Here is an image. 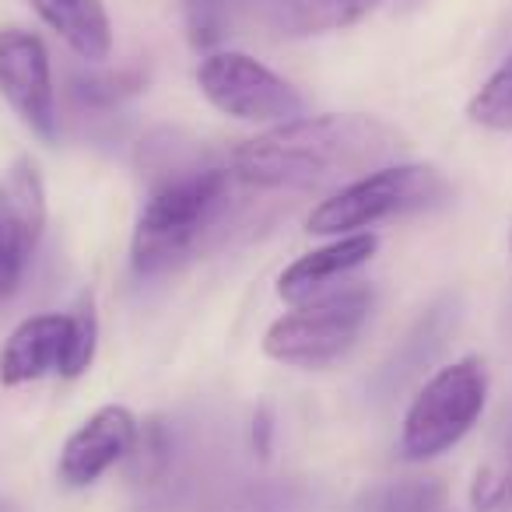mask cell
Instances as JSON below:
<instances>
[{"mask_svg": "<svg viewBox=\"0 0 512 512\" xmlns=\"http://www.w3.org/2000/svg\"><path fill=\"white\" fill-rule=\"evenodd\" d=\"M71 316V334H67V358H64V369L60 376H81L88 365L95 362V344H99V320H95V306L92 299H81L78 309Z\"/></svg>", "mask_w": 512, "mask_h": 512, "instance_id": "cell-16", "label": "cell"}, {"mask_svg": "<svg viewBox=\"0 0 512 512\" xmlns=\"http://www.w3.org/2000/svg\"><path fill=\"white\" fill-rule=\"evenodd\" d=\"M446 193L449 186L439 169L418 162H393L330 193L323 204L313 207L306 228L316 235H348L383 218H393V214L435 207Z\"/></svg>", "mask_w": 512, "mask_h": 512, "instance_id": "cell-3", "label": "cell"}, {"mask_svg": "<svg viewBox=\"0 0 512 512\" xmlns=\"http://www.w3.org/2000/svg\"><path fill=\"white\" fill-rule=\"evenodd\" d=\"M127 460H134V470L144 481L162 474L165 463H169V439H165V428L158 421H148L144 428H137V442Z\"/></svg>", "mask_w": 512, "mask_h": 512, "instance_id": "cell-19", "label": "cell"}, {"mask_svg": "<svg viewBox=\"0 0 512 512\" xmlns=\"http://www.w3.org/2000/svg\"><path fill=\"white\" fill-rule=\"evenodd\" d=\"M509 246H512V239H509Z\"/></svg>", "mask_w": 512, "mask_h": 512, "instance_id": "cell-23", "label": "cell"}, {"mask_svg": "<svg viewBox=\"0 0 512 512\" xmlns=\"http://www.w3.org/2000/svg\"><path fill=\"white\" fill-rule=\"evenodd\" d=\"M32 11L88 64H102L113 50V29L102 0H29Z\"/></svg>", "mask_w": 512, "mask_h": 512, "instance_id": "cell-11", "label": "cell"}, {"mask_svg": "<svg viewBox=\"0 0 512 512\" xmlns=\"http://www.w3.org/2000/svg\"><path fill=\"white\" fill-rule=\"evenodd\" d=\"M0 95L39 137H46V141L57 137L50 53L39 36L25 29L0 32Z\"/></svg>", "mask_w": 512, "mask_h": 512, "instance_id": "cell-7", "label": "cell"}, {"mask_svg": "<svg viewBox=\"0 0 512 512\" xmlns=\"http://www.w3.org/2000/svg\"><path fill=\"white\" fill-rule=\"evenodd\" d=\"M137 428L141 425L127 407L109 404L95 411L67 439L64 453H60V481L71 484V488H85V484L99 481L109 467L130 456L137 442Z\"/></svg>", "mask_w": 512, "mask_h": 512, "instance_id": "cell-8", "label": "cell"}, {"mask_svg": "<svg viewBox=\"0 0 512 512\" xmlns=\"http://www.w3.org/2000/svg\"><path fill=\"white\" fill-rule=\"evenodd\" d=\"M383 0H281V15L302 36L337 32L369 18Z\"/></svg>", "mask_w": 512, "mask_h": 512, "instance_id": "cell-13", "label": "cell"}, {"mask_svg": "<svg viewBox=\"0 0 512 512\" xmlns=\"http://www.w3.org/2000/svg\"><path fill=\"white\" fill-rule=\"evenodd\" d=\"M29 249L22 246L15 232L8 228V221L0 218V302L11 299L25 274V264H29Z\"/></svg>", "mask_w": 512, "mask_h": 512, "instance_id": "cell-20", "label": "cell"}, {"mask_svg": "<svg viewBox=\"0 0 512 512\" xmlns=\"http://www.w3.org/2000/svg\"><path fill=\"white\" fill-rule=\"evenodd\" d=\"M407 151V137L379 116L327 113L299 116L292 123L249 137L228 158L239 183L264 190H320L355 183L393 165Z\"/></svg>", "mask_w": 512, "mask_h": 512, "instance_id": "cell-1", "label": "cell"}, {"mask_svg": "<svg viewBox=\"0 0 512 512\" xmlns=\"http://www.w3.org/2000/svg\"><path fill=\"white\" fill-rule=\"evenodd\" d=\"M200 92L221 113L246 123H292L302 116V95L285 78L246 53H211L197 71Z\"/></svg>", "mask_w": 512, "mask_h": 512, "instance_id": "cell-6", "label": "cell"}, {"mask_svg": "<svg viewBox=\"0 0 512 512\" xmlns=\"http://www.w3.org/2000/svg\"><path fill=\"white\" fill-rule=\"evenodd\" d=\"M186 29H190L193 46L207 50L225 36L228 25V4L225 0H183Z\"/></svg>", "mask_w": 512, "mask_h": 512, "instance_id": "cell-18", "label": "cell"}, {"mask_svg": "<svg viewBox=\"0 0 512 512\" xmlns=\"http://www.w3.org/2000/svg\"><path fill=\"white\" fill-rule=\"evenodd\" d=\"M484 400H488V372L481 358H460L439 369L404 414V435H400L404 456L428 460L446 453L474 428Z\"/></svg>", "mask_w": 512, "mask_h": 512, "instance_id": "cell-5", "label": "cell"}, {"mask_svg": "<svg viewBox=\"0 0 512 512\" xmlns=\"http://www.w3.org/2000/svg\"><path fill=\"white\" fill-rule=\"evenodd\" d=\"M232 190V169H221V165L179 162L165 169L137 214L134 242H130L134 271L158 274L186 260L228 214Z\"/></svg>", "mask_w": 512, "mask_h": 512, "instance_id": "cell-2", "label": "cell"}, {"mask_svg": "<svg viewBox=\"0 0 512 512\" xmlns=\"http://www.w3.org/2000/svg\"><path fill=\"white\" fill-rule=\"evenodd\" d=\"M369 309L372 292L365 285L320 292L271 323L264 351L274 362L302 365V369L330 365L358 341L365 320H369Z\"/></svg>", "mask_w": 512, "mask_h": 512, "instance_id": "cell-4", "label": "cell"}, {"mask_svg": "<svg viewBox=\"0 0 512 512\" xmlns=\"http://www.w3.org/2000/svg\"><path fill=\"white\" fill-rule=\"evenodd\" d=\"M376 253V235L372 232H348L337 242L313 249V253L299 256L278 281V295L292 306L313 299V295L327 292L337 278H344L348 271L362 267L369 256Z\"/></svg>", "mask_w": 512, "mask_h": 512, "instance_id": "cell-10", "label": "cell"}, {"mask_svg": "<svg viewBox=\"0 0 512 512\" xmlns=\"http://www.w3.org/2000/svg\"><path fill=\"white\" fill-rule=\"evenodd\" d=\"M271 411L267 407H260V414L253 418V442H256V453L267 456L271 453Z\"/></svg>", "mask_w": 512, "mask_h": 512, "instance_id": "cell-22", "label": "cell"}, {"mask_svg": "<svg viewBox=\"0 0 512 512\" xmlns=\"http://www.w3.org/2000/svg\"><path fill=\"white\" fill-rule=\"evenodd\" d=\"M0 218L8 221V228L22 239L29 253L39 246L46 228V186L32 158H18L0 176Z\"/></svg>", "mask_w": 512, "mask_h": 512, "instance_id": "cell-12", "label": "cell"}, {"mask_svg": "<svg viewBox=\"0 0 512 512\" xmlns=\"http://www.w3.org/2000/svg\"><path fill=\"white\" fill-rule=\"evenodd\" d=\"M442 505H446V484L435 477H407L372 491L365 512H439Z\"/></svg>", "mask_w": 512, "mask_h": 512, "instance_id": "cell-14", "label": "cell"}, {"mask_svg": "<svg viewBox=\"0 0 512 512\" xmlns=\"http://www.w3.org/2000/svg\"><path fill=\"white\" fill-rule=\"evenodd\" d=\"M71 316L43 313L25 320L0 351V383L22 386L64 369Z\"/></svg>", "mask_w": 512, "mask_h": 512, "instance_id": "cell-9", "label": "cell"}, {"mask_svg": "<svg viewBox=\"0 0 512 512\" xmlns=\"http://www.w3.org/2000/svg\"><path fill=\"white\" fill-rule=\"evenodd\" d=\"M144 78L137 71H116V74H81L74 78V95L92 106H113L127 95L141 92Z\"/></svg>", "mask_w": 512, "mask_h": 512, "instance_id": "cell-17", "label": "cell"}, {"mask_svg": "<svg viewBox=\"0 0 512 512\" xmlns=\"http://www.w3.org/2000/svg\"><path fill=\"white\" fill-rule=\"evenodd\" d=\"M474 509L477 512H512V470L495 474L491 467H484L474 481Z\"/></svg>", "mask_w": 512, "mask_h": 512, "instance_id": "cell-21", "label": "cell"}, {"mask_svg": "<svg viewBox=\"0 0 512 512\" xmlns=\"http://www.w3.org/2000/svg\"><path fill=\"white\" fill-rule=\"evenodd\" d=\"M470 120L488 130H512V53L470 99Z\"/></svg>", "mask_w": 512, "mask_h": 512, "instance_id": "cell-15", "label": "cell"}]
</instances>
